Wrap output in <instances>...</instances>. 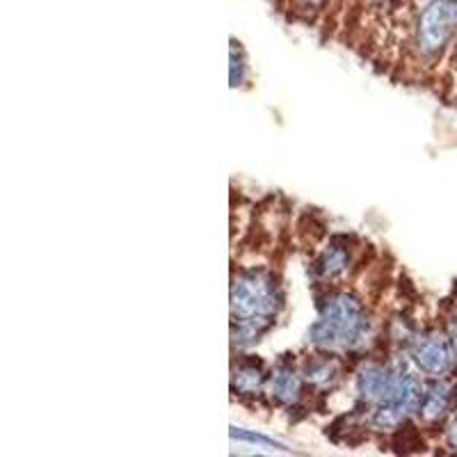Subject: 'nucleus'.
I'll use <instances>...</instances> for the list:
<instances>
[{"label":"nucleus","instance_id":"7ed1b4c3","mask_svg":"<svg viewBox=\"0 0 457 457\" xmlns=\"http://www.w3.org/2000/svg\"><path fill=\"white\" fill-rule=\"evenodd\" d=\"M457 37V0H421L411 16L410 48L421 64H436Z\"/></svg>","mask_w":457,"mask_h":457},{"label":"nucleus","instance_id":"ddd939ff","mask_svg":"<svg viewBox=\"0 0 457 457\" xmlns=\"http://www.w3.org/2000/svg\"><path fill=\"white\" fill-rule=\"evenodd\" d=\"M444 442L451 451L457 453V410L451 411V416L446 419V426H444Z\"/></svg>","mask_w":457,"mask_h":457},{"label":"nucleus","instance_id":"6e6552de","mask_svg":"<svg viewBox=\"0 0 457 457\" xmlns=\"http://www.w3.org/2000/svg\"><path fill=\"white\" fill-rule=\"evenodd\" d=\"M457 400V389L448 378L426 379L421 403L416 410V421L421 426L432 428L444 423L451 416L453 403Z\"/></svg>","mask_w":457,"mask_h":457},{"label":"nucleus","instance_id":"1a4fd4ad","mask_svg":"<svg viewBox=\"0 0 457 457\" xmlns=\"http://www.w3.org/2000/svg\"><path fill=\"white\" fill-rule=\"evenodd\" d=\"M268 364L254 354L238 353V359L231 364V394L238 400L261 398L265 395V385H268Z\"/></svg>","mask_w":457,"mask_h":457},{"label":"nucleus","instance_id":"423d86ee","mask_svg":"<svg viewBox=\"0 0 457 457\" xmlns=\"http://www.w3.org/2000/svg\"><path fill=\"white\" fill-rule=\"evenodd\" d=\"M307 382L302 378L300 364L295 354H284L277 359V364L270 369L268 385H265V398L279 410L293 411L307 395Z\"/></svg>","mask_w":457,"mask_h":457},{"label":"nucleus","instance_id":"9b49d317","mask_svg":"<svg viewBox=\"0 0 457 457\" xmlns=\"http://www.w3.org/2000/svg\"><path fill=\"white\" fill-rule=\"evenodd\" d=\"M231 67H228V71H231V87L238 89L243 87L245 83H247V57H245V48L243 44L236 42V39H231Z\"/></svg>","mask_w":457,"mask_h":457},{"label":"nucleus","instance_id":"20e7f679","mask_svg":"<svg viewBox=\"0 0 457 457\" xmlns=\"http://www.w3.org/2000/svg\"><path fill=\"white\" fill-rule=\"evenodd\" d=\"M400 345H403V354L410 359V364L426 379L448 378L455 370V350L444 329H411L410 337Z\"/></svg>","mask_w":457,"mask_h":457},{"label":"nucleus","instance_id":"f257e3e1","mask_svg":"<svg viewBox=\"0 0 457 457\" xmlns=\"http://www.w3.org/2000/svg\"><path fill=\"white\" fill-rule=\"evenodd\" d=\"M286 307L284 281L272 265H240L231 275V348L247 353L263 341Z\"/></svg>","mask_w":457,"mask_h":457},{"label":"nucleus","instance_id":"f03ea898","mask_svg":"<svg viewBox=\"0 0 457 457\" xmlns=\"http://www.w3.org/2000/svg\"><path fill=\"white\" fill-rule=\"evenodd\" d=\"M375 341V318L359 293L334 286L322 288L316 300V320L309 328L313 350L357 357Z\"/></svg>","mask_w":457,"mask_h":457},{"label":"nucleus","instance_id":"39448f33","mask_svg":"<svg viewBox=\"0 0 457 457\" xmlns=\"http://www.w3.org/2000/svg\"><path fill=\"white\" fill-rule=\"evenodd\" d=\"M354 263H357L354 236L338 234L332 236L318 250V254L312 259V265H309V275H312L313 284L320 286V288H334V286L345 284Z\"/></svg>","mask_w":457,"mask_h":457},{"label":"nucleus","instance_id":"0eeeda50","mask_svg":"<svg viewBox=\"0 0 457 457\" xmlns=\"http://www.w3.org/2000/svg\"><path fill=\"white\" fill-rule=\"evenodd\" d=\"M343 359L345 357H341V354L322 353V350H313L307 357L297 359L307 389L318 391V394H329V391L337 389L343 382V375H345Z\"/></svg>","mask_w":457,"mask_h":457},{"label":"nucleus","instance_id":"f8f14e48","mask_svg":"<svg viewBox=\"0 0 457 457\" xmlns=\"http://www.w3.org/2000/svg\"><path fill=\"white\" fill-rule=\"evenodd\" d=\"M231 439H238V442L252 444V446L265 448V451H281V453H291V448L284 446V444L275 442V439H268V436L259 435V432L250 430H240V428H231Z\"/></svg>","mask_w":457,"mask_h":457},{"label":"nucleus","instance_id":"9d476101","mask_svg":"<svg viewBox=\"0 0 457 457\" xmlns=\"http://www.w3.org/2000/svg\"><path fill=\"white\" fill-rule=\"evenodd\" d=\"M337 0H284L286 10H291L295 19H307V21H316L318 16H322Z\"/></svg>","mask_w":457,"mask_h":457}]
</instances>
